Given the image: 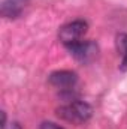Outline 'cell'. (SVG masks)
Returning <instances> with one entry per match:
<instances>
[{
  "label": "cell",
  "instance_id": "cell-1",
  "mask_svg": "<svg viewBox=\"0 0 127 129\" xmlns=\"http://www.w3.org/2000/svg\"><path fill=\"white\" fill-rule=\"evenodd\" d=\"M57 116L60 119L66 120V122L81 125V123H85L91 119L93 108L84 101L72 99L70 102H67V104L57 108Z\"/></svg>",
  "mask_w": 127,
  "mask_h": 129
},
{
  "label": "cell",
  "instance_id": "cell-2",
  "mask_svg": "<svg viewBox=\"0 0 127 129\" xmlns=\"http://www.w3.org/2000/svg\"><path fill=\"white\" fill-rule=\"evenodd\" d=\"M67 51L81 63H90L99 56V45L94 41H79L66 45Z\"/></svg>",
  "mask_w": 127,
  "mask_h": 129
},
{
  "label": "cell",
  "instance_id": "cell-3",
  "mask_svg": "<svg viewBox=\"0 0 127 129\" xmlns=\"http://www.w3.org/2000/svg\"><path fill=\"white\" fill-rule=\"evenodd\" d=\"M88 30V23L85 20H73L67 24H64L58 32V39L61 41L64 47L79 42L81 38Z\"/></svg>",
  "mask_w": 127,
  "mask_h": 129
},
{
  "label": "cell",
  "instance_id": "cell-4",
  "mask_svg": "<svg viewBox=\"0 0 127 129\" xmlns=\"http://www.w3.org/2000/svg\"><path fill=\"white\" fill-rule=\"evenodd\" d=\"M48 81L60 90H72L78 83V75L73 71H55L48 77Z\"/></svg>",
  "mask_w": 127,
  "mask_h": 129
},
{
  "label": "cell",
  "instance_id": "cell-5",
  "mask_svg": "<svg viewBox=\"0 0 127 129\" xmlns=\"http://www.w3.org/2000/svg\"><path fill=\"white\" fill-rule=\"evenodd\" d=\"M29 5V0H3L2 2V15L5 18H18L24 8Z\"/></svg>",
  "mask_w": 127,
  "mask_h": 129
},
{
  "label": "cell",
  "instance_id": "cell-6",
  "mask_svg": "<svg viewBox=\"0 0 127 129\" xmlns=\"http://www.w3.org/2000/svg\"><path fill=\"white\" fill-rule=\"evenodd\" d=\"M115 47L118 54L121 56L120 62V71L126 72L127 71V33H118L115 38Z\"/></svg>",
  "mask_w": 127,
  "mask_h": 129
},
{
  "label": "cell",
  "instance_id": "cell-7",
  "mask_svg": "<svg viewBox=\"0 0 127 129\" xmlns=\"http://www.w3.org/2000/svg\"><path fill=\"white\" fill-rule=\"evenodd\" d=\"M39 129H64V128L57 125V123H54V122H42Z\"/></svg>",
  "mask_w": 127,
  "mask_h": 129
},
{
  "label": "cell",
  "instance_id": "cell-8",
  "mask_svg": "<svg viewBox=\"0 0 127 129\" xmlns=\"http://www.w3.org/2000/svg\"><path fill=\"white\" fill-rule=\"evenodd\" d=\"M2 129H23V128H21V125H20V123H17V122H12V123H9V125H5V126H2Z\"/></svg>",
  "mask_w": 127,
  "mask_h": 129
}]
</instances>
